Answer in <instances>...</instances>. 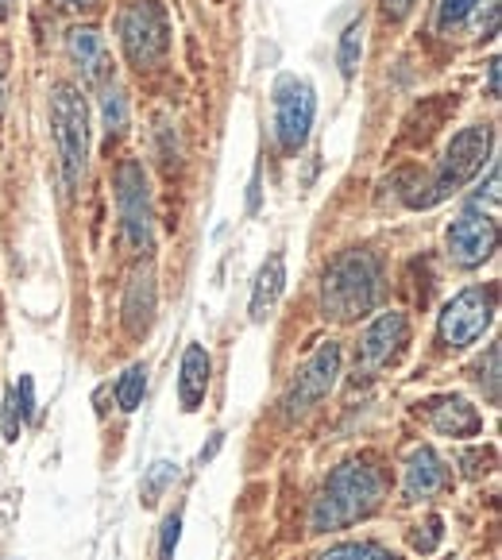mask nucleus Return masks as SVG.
Listing matches in <instances>:
<instances>
[{
    "label": "nucleus",
    "mask_w": 502,
    "mask_h": 560,
    "mask_svg": "<svg viewBox=\"0 0 502 560\" xmlns=\"http://www.w3.org/2000/svg\"><path fill=\"white\" fill-rule=\"evenodd\" d=\"M383 471L371 460H348L325 479L322 494L313 499L310 529L313 534H329V529H345L355 522L371 518L383 503Z\"/></svg>",
    "instance_id": "f257e3e1"
},
{
    "label": "nucleus",
    "mask_w": 502,
    "mask_h": 560,
    "mask_svg": "<svg viewBox=\"0 0 502 560\" xmlns=\"http://www.w3.org/2000/svg\"><path fill=\"white\" fill-rule=\"evenodd\" d=\"M383 290V267L371 252H340L322 279V310L329 322H355L371 314Z\"/></svg>",
    "instance_id": "f03ea898"
},
{
    "label": "nucleus",
    "mask_w": 502,
    "mask_h": 560,
    "mask_svg": "<svg viewBox=\"0 0 502 560\" xmlns=\"http://www.w3.org/2000/svg\"><path fill=\"white\" fill-rule=\"evenodd\" d=\"M50 132H55L62 182L67 190H74L90 163V113H85V97L70 82H58L50 90Z\"/></svg>",
    "instance_id": "7ed1b4c3"
},
{
    "label": "nucleus",
    "mask_w": 502,
    "mask_h": 560,
    "mask_svg": "<svg viewBox=\"0 0 502 560\" xmlns=\"http://www.w3.org/2000/svg\"><path fill=\"white\" fill-rule=\"evenodd\" d=\"M491 143H494L491 124H468V128H460V132L453 136V143L445 148V155H441V163H436L429 194H421L418 209H429V206H436V201L460 194L464 186L483 171L487 159H491Z\"/></svg>",
    "instance_id": "20e7f679"
},
{
    "label": "nucleus",
    "mask_w": 502,
    "mask_h": 560,
    "mask_svg": "<svg viewBox=\"0 0 502 560\" xmlns=\"http://www.w3.org/2000/svg\"><path fill=\"white\" fill-rule=\"evenodd\" d=\"M113 190L124 247L128 252H151V244H155V201H151V182L143 163L124 159L113 174Z\"/></svg>",
    "instance_id": "39448f33"
},
{
    "label": "nucleus",
    "mask_w": 502,
    "mask_h": 560,
    "mask_svg": "<svg viewBox=\"0 0 502 560\" xmlns=\"http://www.w3.org/2000/svg\"><path fill=\"white\" fill-rule=\"evenodd\" d=\"M116 35L124 58L136 70H151L171 50V12L163 0H132L116 16Z\"/></svg>",
    "instance_id": "423d86ee"
},
{
    "label": "nucleus",
    "mask_w": 502,
    "mask_h": 560,
    "mask_svg": "<svg viewBox=\"0 0 502 560\" xmlns=\"http://www.w3.org/2000/svg\"><path fill=\"white\" fill-rule=\"evenodd\" d=\"M275 105V140L287 155H297L313 132V116H317V93L305 78L282 74L271 90Z\"/></svg>",
    "instance_id": "0eeeda50"
},
{
    "label": "nucleus",
    "mask_w": 502,
    "mask_h": 560,
    "mask_svg": "<svg viewBox=\"0 0 502 560\" xmlns=\"http://www.w3.org/2000/svg\"><path fill=\"white\" fill-rule=\"evenodd\" d=\"M494 322V290L491 287H468L453 298L436 317V340L453 352L471 348Z\"/></svg>",
    "instance_id": "6e6552de"
},
{
    "label": "nucleus",
    "mask_w": 502,
    "mask_h": 560,
    "mask_svg": "<svg viewBox=\"0 0 502 560\" xmlns=\"http://www.w3.org/2000/svg\"><path fill=\"white\" fill-rule=\"evenodd\" d=\"M337 380H340V345L325 340V345L294 371V380H290L287 395H282V410H287V418H302V413H310L322 398H329V390L337 387Z\"/></svg>",
    "instance_id": "1a4fd4ad"
},
{
    "label": "nucleus",
    "mask_w": 502,
    "mask_h": 560,
    "mask_svg": "<svg viewBox=\"0 0 502 560\" xmlns=\"http://www.w3.org/2000/svg\"><path fill=\"white\" fill-rule=\"evenodd\" d=\"M445 247H448V259L464 271L471 267H483L487 259L494 256V247H499V221L494 213L479 206H468L445 232Z\"/></svg>",
    "instance_id": "9d476101"
},
{
    "label": "nucleus",
    "mask_w": 502,
    "mask_h": 560,
    "mask_svg": "<svg viewBox=\"0 0 502 560\" xmlns=\"http://www.w3.org/2000/svg\"><path fill=\"white\" fill-rule=\"evenodd\" d=\"M406 345H410V322H406V314H380L375 322L363 329L360 337V368L367 371V375H375V371L390 368V363L398 360V355L406 352Z\"/></svg>",
    "instance_id": "9b49d317"
},
{
    "label": "nucleus",
    "mask_w": 502,
    "mask_h": 560,
    "mask_svg": "<svg viewBox=\"0 0 502 560\" xmlns=\"http://www.w3.org/2000/svg\"><path fill=\"white\" fill-rule=\"evenodd\" d=\"M155 305H159V287H155V267L143 264L140 271L132 275L128 290H124V305H120V317H124V329L132 332V337H143L155 322Z\"/></svg>",
    "instance_id": "f8f14e48"
},
{
    "label": "nucleus",
    "mask_w": 502,
    "mask_h": 560,
    "mask_svg": "<svg viewBox=\"0 0 502 560\" xmlns=\"http://www.w3.org/2000/svg\"><path fill=\"white\" fill-rule=\"evenodd\" d=\"M448 487V464L433 453L429 445L413 448L410 464H406V476H402V494L406 503H421V499H433L436 491H445Z\"/></svg>",
    "instance_id": "ddd939ff"
},
{
    "label": "nucleus",
    "mask_w": 502,
    "mask_h": 560,
    "mask_svg": "<svg viewBox=\"0 0 502 560\" xmlns=\"http://www.w3.org/2000/svg\"><path fill=\"white\" fill-rule=\"evenodd\" d=\"M70 58H74V67L82 70V82L90 85H108L113 78V67H108V47H105V35L97 27H74L67 39Z\"/></svg>",
    "instance_id": "4468645a"
},
{
    "label": "nucleus",
    "mask_w": 502,
    "mask_h": 560,
    "mask_svg": "<svg viewBox=\"0 0 502 560\" xmlns=\"http://www.w3.org/2000/svg\"><path fill=\"white\" fill-rule=\"evenodd\" d=\"M429 425L441 438H476L483 429V418L468 398H436V402H429Z\"/></svg>",
    "instance_id": "2eb2a0df"
},
{
    "label": "nucleus",
    "mask_w": 502,
    "mask_h": 560,
    "mask_svg": "<svg viewBox=\"0 0 502 560\" xmlns=\"http://www.w3.org/2000/svg\"><path fill=\"white\" fill-rule=\"evenodd\" d=\"M209 352L201 345H190L182 352V371H178V402L186 413H194L201 402H206V390H209Z\"/></svg>",
    "instance_id": "dca6fc26"
},
{
    "label": "nucleus",
    "mask_w": 502,
    "mask_h": 560,
    "mask_svg": "<svg viewBox=\"0 0 502 560\" xmlns=\"http://www.w3.org/2000/svg\"><path fill=\"white\" fill-rule=\"evenodd\" d=\"M282 290H287V256L275 252L256 275V287H252V322L264 325L267 317L275 314V305H279Z\"/></svg>",
    "instance_id": "f3484780"
},
{
    "label": "nucleus",
    "mask_w": 502,
    "mask_h": 560,
    "mask_svg": "<svg viewBox=\"0 0 502 560\" xmlns=\"http://www.w3.org/2000/svg\"><path fill=\"white\" fill-rule=\"evenodd\" d=\"M143 395H148V368L132 363V368L120 375V383H116V406H120L124 413H136L143 406Z\"/></svg>",
    "instance_id": "a211bd4d"
},
{
    "label": "nucleus",
    "mask_w": 502,
    "mask_h": 560,
    "mask_svg": "<svg viewBox=\"0 0 502 560\" xmlns=\"http://www.w3.org/2000/svg\"><path fill=\"white\" fill-rule=\"evenodd\" d=\"M317 560H398V557L375 541H345V545H332V549L322 552Z\"/></svg>",
    "instance_id": "6ab92c4d"
},
{
    "label": "nucleus",
    "mask_w": 502,
    "mask_h": 560,
    "mask_svg": "<svg viewBox=\"0 0 502 560\" xmlns=\"http://www.w3.org/2000/svg\"><path fill=\"white\" fill-rule=\"evenodd\" d=\"M360 58H363V24H348L345 35H340V47H337L340 74L352 78L355 70H360Z\"/></svg>",
    "instance_id": "aec40b11"
},
{
    "label": "nucleus",
    "mask_w": 502,
    "mask_h": 560,
    "mask_svg": "<svg viewBox=\"0 0 502 560\" xmlns=\"http://www.w3.org/2000/svg\"><path fill=\"white\" fill-rule=\"evenodd\" d=\"M479 0H441V9H436V27L441 32H460L471 16H476Z\"/></svg>",
    "instance_id": "412c9836"
},
{
    "label": "nucleus",
    "mask_w": 502,
    "mask_h": 560,
    "mask_svg": "<svg viewBox=\"0 0 502 560\" xmlns=\"http://www.w3.org/2000/svg\"><path fill=\"white\" fill-rule=\"evenodd\" d=\"M101 120H105L108 132H124L128 128V97H124V90L108 85L105 97H101Z\"/></svg>",
    "instance_id": "4be33fe9"
},
{
    "label": "nucleus",
    "mask_w": 502,
    "mask_h": 560,
    "mask_svg": "<svg viewBox=\"0 0 502 560\" xmlns=\"http://www.w3.org/2000/svg\"><path fill=\"white\" fill-rule=\"evenodd\" d=\"M441 537H445V522L436 518V514H429V518L421 522V526H413L410 545H413V552H436Z\"/></svg>",
    "instance_id": "5701e85b"
},
{
    "label": "nucleus",
    "mask_w": 502,
    "mask_h": 560,
    "mask_svg": "<svg viewBox=\"0 0 502 560\" xmlns=\"http://www.w3.org/2000/svg\"><path fill=\"white\" fill-rule=\"evenodd\" d=\"M174 476H178V468L174 464H166V460H159V464H151V471H148V483H143V503H159V494L166 491V487L174 483Z\"/></svg>",
    "instance_id": "b1692460"
},
{
    "label": "nucleus",
    "mask_w": 502,
    "mask_h": 560,
    "mask_svg": "<svg viewBox=\"0 0 502 560\" xmlns=\"http://www.w3.org/2000/svg\"><path fill=\"white\" fill-rule=\"evenodd\" d=\"M499 360H502V348L491 345L487 348V363H479V387H487V402H499Z\"/></svg>",
    "instance_id": "393cba45"
},
{
    "label": "nucleus",
    "mask_w": 502,
    "mask_h": 560,
    "mask_svg": "<svg viewBox=\"0 0 502 560\" xmlns=\"http://www.w3.org/2000/svg\"><path fill=\"white\" fill-rule=\"evenodd\" d=\"M471 206H479V209L487 206V213H494V206H499V163L487 166V182H479Z\"/></svg>",
    "instance_id": "a878e982"
},
{
    "label": "nucleus",
    "mask_w": 502,
    "mask_h": 560,
    "mask_svg": "<svg viewBox=\"0 0 502 560\" xmlns=\"http://www.w3.org/2000/svg\"><path fill=\"white\" fill-rule=\"evenodd\" d=\"M182 537V514L174 511L171 518L163 522V534H159V560H174V549H178Z\"/></svg>",
    "instance_id": "bb28decb"
},
{
    "label": "nucleus",
    "mask_w": 502,
    "mask_h": 560,
    "mask_svg": "<svg viewBox=\"0 0 502 560\" xmlns=\"http://www.w3.org/2000/svg\"><path fill=\"white\" fill-rule=\"evenodd\" d=\"M24 410H20L16 402V390H9L4 395V441H16L20 438V429H24Z\"/></svg>",
    "instance_id": "cd10ccee"
},
{
    "label": "nucleus",
    "mask_w": 502,
    "mask_h": 560,
    "mask_svg": "<svg viewBox=\"0 0 502 560\" xmlns=\"http://www.w3.org/2000/svg\"><path fill=\"white\" fill-rule=\"evenodd\" d=\"M16 402H20V410H24V418H32V410H35V383H32V375H24V380H20Z\"/></svg>",
    "instance_id": "c85d7f7f"
},
{
    "label": "nucleus",
    "mask_w": 502,
    "mask_h": 560,
    "mask_svg": "<svg viewBox=\"0 0 502 560\" xmlns=\"http://www.w3.org/2000/svg\"><path fill=\"white\" fill-rule=\"evenodd\" d=\"M413 4H418V0H383V9H387V16H395V20L410 16Z\"/></svg>",
    "instance_id": "c756f323"
},
{
    "label": "nucleus",
    "mask_w": 502,
    "mask_h": 560,
    "mask_svg": "<svg viewBox=\"0 0 502 560\" xmlns=\"http://www.w3.org/2000/svg\"><path fill=\"white\" fill-rule=\"evenodd\" d=\"M487 97H499V58L487 62Z\"/></svg>",
    "instance_id": "7c9ffc66"
},
{
    "label": "nucleus",
    "mask_w": 502,
    "mask_h": 560,
    "mask_svg": "<svg viewBox=\"0 0 502 560\" xmlns=\"http://www.w3.org/2000/svg\"><path fill=\"white\" fill-rule=\"evenodd\" d=\"M224 445V433H213V441H209V448H201V456H198V460L201 464H206V460H213V456H217V448H221Z\"/></svg>",
    "instance_id": "2f4dec72"
},
{
    "label": "nucleus",
    "mask_w": 502,
    "mask_h": 560,
    "mask_svg": "<svg viewBox=\"0 0 502 560\" xmlns=\"http://www.w3.org/2000/svg\"><path fill=\"white\" fill-rule=\"evenodd\" d=\"M58 4H62V9H93L97 0H58Z\"/></svg>",
    "instance_id": "473e14b6"
},
{
    "label": "nucleus",
    "mask_w": 502,
    "mask_h": 560,
    "mask_svg": "<svg viewBox=\"0 0 502 560\" xmlns=\"http://www.w3.org/2000/svg\"><path fill=\"white\" fill-rule=\"evenodd\" d=\"M0 116H4V58H0Z\"/></svg>",
    "instance_id": "72a5a7b5"
},
{
    "label": "nucleus",
    "mask_w": 502,
    "mask_h": 560,
    "mask_svg": "<svg viewBox=\"0 0 502 560\" xmlns=\"http://www.w3.org/2000/svg\"><path fill=\"white\" fill-rule=\"evenodd\" d=\"M12 4H16V0H0V20L9 16V12H12Z\"/></svg>",
    "instance_id": "f704fd0d"
}]
</instances>
